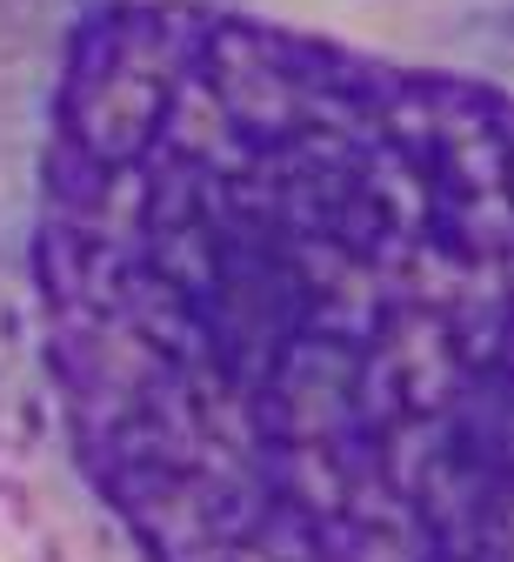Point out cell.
<instances>
[{
    "mask_svg": "<svg viewBox=\"0 0 514 562\" xmlns=\"http://www.w3.org/2000/svg\"><path fill=\"white\" fill-rule=\"evenodd\" d=\"M0 562H514V0H0Z\"/></svg>",
    "mask_w": 514,
    "mask_h": 562,
    "instance_id": "obj_1",
    "label": "cell"
}]
</instances>
